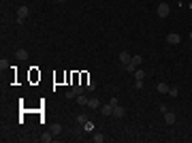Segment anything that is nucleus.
<instances>
[{
    "label": "nucleus",
    "instance_id": "7ed1b4c3",
    "mask_svg": "<svg viewBox=\"0 0 192 143\" xmlns=\"http://www.w3.org/2000/svg\"><path fill=\"white\" fill-rule=\"evenodd\" d=\"M156 13H158V17H169L171 7H169L167 2H160V4H158V9H156Z\"/></svg>",
    "mask_w": 192,
    "mask_h": 143
},
{
    "label": "nucleus",
    "instance_id": "f8f14e48",
    "mask_svg": "<svg viewBox=\"0 0 192 143\" xmlns=\"http://www.w3.org/2000/svg\"><path fill=\"white\" fill-rule=\"evenodd\" d=\"M88 100H90V98H88L85 94H79V96H77V105H81V107H88Z\"/></svg>",
    "mask_w": 192,
    "mask_h": 143
},
{
    "label": "nucleus",
    "instance_id": "2eb2a0df",
    "mask_svg": "<svg viewBox=\"0 0 192 143\" xmlns=\"http://www.w3.org/2000/svg\"><path fill=\"white\" fill-rule=\"evenodd\" d=\"M156 88H158V92H160V94H169V85L167 84H158Z\"/></svg>",
    "mask_w": 192,
    "mask_h": 143
},
{
    "label": "nucleus",
    "instance_id": "393cba45",
    "mask_svg": "<svg viewBox=\"0 0 192 143\" xmlns=\"http://www.w3.org/2000/svg\"><path fill=\"white\" fill-rule=\"evenodd\" d=\"M56 2H66V0H56Z\"/></svg>",
    "mask_w": 192,
    "mask_h": 143
},
{
    "label": "nucleus",
    "instance_id": "dca6fc26",
    "mask_svg": "<svg viewBox=\"0 0 192 143\" xmlns=\"http://www.w3.org/2000/svg\"><path fill=\"white\" fill-rule=\"evenodd\" d=\"M83 130H85V132H94V124H92L90 120H88V122L83 124Z\"/></svg>",
    "mask_w": 192,
    "mask_h": 143
},
{
    "label": "nucleus",
    "instance_id": "6ab92c4d",
    "mask_svg": "<svg viewBox=\"0 0 192 143\" xmlns=\"http://www.w3.org/2000/svg\"><path fill=\"white\" fill-rule=\"evenodd\" d=\"M132 64H134V66H141V62H143V58H141V56H132V60H130Z\"/></svg>",
    "mask_w": 192,
    "mask_h": 143
},
{
    "label": "nucleus",
    "instance_id": "6e6552de",
    "mask_svg": "<svg viewBox=\"0 0 192 143\" xmlns=\"http://www.w3.org/2000/svg\"><path fill=\"white\" fill-rule=\"evenodd\" d=\"M88 120H90V118H88V113H77V115H75V122H77L79 126H83Z\"/></svg>",
    "mask_w": 192,
    "mask_h": 143
},
{
    "label": "nucleus",
    "instance_id": "f257e3e1",
    "mask_svg": "<svg viewBox=\"0 0 192 143\" xmlns=\"http://www.w3.org/2000/svg\"><path fill=\"white\" fill-rule=\"evenodd\" d=\"M28 15H30V9H28L26 4H22V7L17 9V24H24L26 19H28Z\"/></svg>",
    "mask_w": 192,
    "mask_h": 143
},
{
    "label": "nucleus",
    "instance_id": "4be33fe9",
    "mask_svg": "<svg viewBox=\"0 0 192 143\" xmlns=\"http://www.w3.org/2000/svg\"><path fill=\"white\" fill-rule=\"evenodd\" d=\"M0 69H2V71H7V69H9V62H7L4 58L0 60Z\"/></svg>",
    "mask_w": 192,
    "mask_h": 143
},
{
    "label": "nucleus",
    "instance_id": "f03ea898",
    "mask_svg": "<svg viewBox=\"0 0 192 143\" xmlns=\"http://www.w3.org/2000/svg\"><path fill=\"white\" fill-rule=\"evenodd\" d=\"M79 94H85V85L75 84V85H73V90H71V92H66V98H77Z\"/></svg>",
    "mask_w": 192,
    "mask_h": 143
},
{
    "label": "nucleus",
    "instance_id": "a211bd4d",
    "mask_svg": "<svg viewBox=\"0 0 192 143\" xmlns=\"http://www.w3.org/2000/svg\"><path fill=\"white\" fill-rule=\"evenodd\" d=\"M41 141H43V143H51V141H53V137H51L49 132H45V135H41Z\"/></svg>",
    "mask_w": 192,
    "mask_h": 143
},
{
    "label": "nucleus",
    "instance_id": "423d86ee",
    "mask_svg": "<svg viewBox=\"0 0 192 143\" xmlns=\"http://www.w3.org/2000/svg\"><path fill=\"white\" fill-rule=\"evenodd\" d=\"M164 122H167L169 126H173V124L177 122V115H175L173 111H167V113H164Z\"/></svg>",
    "mask_w": 192,
    "mask_h": 143
},
{
    "label": "nucleus",
    "instance_id": "4468645a",
    "mask_svg": "<svg viewBox=\"0 0 192 143\" xmlns=\"http://www.w3.org/2000/svg\"><path fill=\"white\" fill-rule=\"evenodd\" d=\"M134 79H137V81H143L145 79V71L143 69H137V71H134Z\"/></svg>",
    "mask_w": 192,
    "mask_h": 143
},
{
    "label": "nucleus",
    "instance_id": "aec40b11",
    "mask_svg": "<svg viewBox=\"0 0 192 143\" xmlns=\"http://www.w3.org/2000/svg\"><path fill=\"white\" fill-rule=\"evenodd\" d=\"M124 69H126L128 73H134V71H137V66H134L132 62H128V64H124Z\"/></svg>",
    "mask_w": 192,
    "mask_h": 143
},
{
    "label": "nucleus",
    "instance_id": "5701e85b",
    "mask_svg": "<svg viewBox=\"0 0 192 143\" xmlns=\"http://www.w3.org/2000/svg\"><path fill=\"white\" fill-rule=\"evenodd\" d=\"M158 109H160L162 113H167V111H169V107H167V105H164V103H158Z\"/></svg>",
    "mask_w": 192,
    "mask_h": 143
},
{
    "label": "nucleus",
    "instance_id": "1a4fd4ad",
    "mask_svg": "<svg viewBox=\"0 0 192 143\" xmlns=\"http://www.w3.org/2000/svg\"><path fill=\"white\" fill-rule=\"evenodd\" d=\"M130 60H132V56L128 54V51H120V62L122 64H128Z\"/></svg>",
    "mask_w": 192,
    "mask_h": 143
},
{
    "label": "nucleus",
    "instance_id": "9d476101",
    "mask_svg": "<svg viewBox=\"0 0 192 143\" xmlns=\"http://www.w3.org/2000/svg\"><path fill=\"white\" fill-rule=\"evenodd\" d=\"M88 107H90V109H100V100H98V98H94V96H92V98L88 100Z\"/></svg>",
    "mask_w": 192,
    "mask_h": 143
},
{
    "label": "nucleus",
    "instance_id": "f3484780",
    "mask_svg": "<svg viewBox=\"0 0 192 143\" xmlns=\"http://www.w3.org/2000/svg\"><path fill=\"white\" fill-rule=\"evenodd\" d=\"M15 54H17V58H19V60H26V58H28V51H26V49H17Z\"/></svg>",
    "mask_w": 192,
    "mask_h": 143
},
{
    "label": "nucleus",
    "instance_id": "0eeeda50",
    "mask_svg": "<svg viewBox=\"0 0 192 143\" xmlns=\"http://www.w3.org/2000/svg\"><path fill=\"white\" fill-rule=\"evenodd\" d=\"M124 115H126V109L120 107V103H118V105L113 107V118H124Z\"/></svg>",
    "mask_w": 192,
    "mask_h": 143
},
{
    "label": "nucleus",
    "instance_id": "412c9836",
    "mask_svg": "<svg viewBox=\"0 0 192 143\" xmlns=\"http://www.w3.org/2000/svg\"><path fill=\"white\" fill-rule=\"evenodd\" d=\"M169 94L173 96V98H177V94H179V90H177V88H169Z\"/></svg>",
    "mask_w": 192,
    "mask_h": 143
},
{
    "label": "nucleus",
    "instance_id": "20e7f679",
    "mask_svg": "<svg viewBox=\"0 0 192 143\" xmlns=\"http://www.w3.org/2000/svg\"><path fill=\"white\" fill-rule=\"evenodd\" d=\"M113 107H115V105L109 100L107 105H100V113H103L105 118H109V115H113Z\"/></svg>",
    "mask_w": 192,
    "mask_h": 143
},
{
    "label": "nucleus",
    "instance_id": "39448f33",
    "mask_svg": "<svg viewBox=\"0 0 192 143\" xmlns=\"http://www.w3.org/2000/svg\"><path fill=\"white\" fill-rule=\"evenodd\" d=\"M179 41H181V36L177 34V32H171V34H167V43H169V45H179Z\"/></svg>",
    "mask_w": 192,
    "mask_h": 143
},
{
    "label": "nucleus",
    "instance_id": "9b49d317",
    "mask_svg": "<svg viewBox=\"0 0 192 143\" xmlns=\"http://www.w3.org/2000/svg\"><path fill=\"white\" fill-rule=\"evenodd\" d=\"M85 90H88V92H94V90H96V81L92 79V77L85 81Z\"/></svg>",
    "mask_w": 192,
    "mask_h": 143
},
{
    "label": "nucleus",
    "instance_id": "b1692460",
    "mask_svg": "<svg viewBox=\"0 0 192 143\" xmlns=\"http://www.w3.org/2000/svg\"><path fill=\"white\" fill-rule=\"evenodd\" d=\"M53 132L60 135V132H62V124H53Z\"/></svg>",
    "mask_w": 192,
    "mask_h": 143
},
{
    "label": "nucleus",
    "instance_id": "ddd939ff",
    "mask_svg": "<svg viewBox=\"0 0 192 143\" xmlns=\"http://www.w3.org/2000/svg\"><path fill=\"white\" fill-rule=\"evenodd\" d=\"M92 139H94L96 143H103V141H105V135L98 132V130H94V132H92Z\"/></svg>",
    "mask_w": 192,
    "mask_h": 143
}]
</instances>
